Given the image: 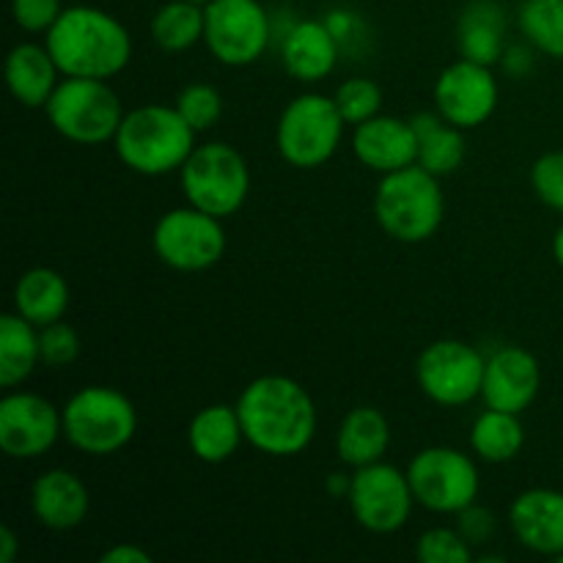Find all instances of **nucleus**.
I'll use <instances>...</instances> for the list:
<instances>
[{
	"label": "nucleus",
	"mask_w": 563,
	"mask_h": 563,
	"mask_svg": "<svg viewBox=\"0 0 563 563\" xmlns=\"http://www.w3.org/2000/svg\"><path fill=\"white\" fill-rule=\"evenodd\" d=\"M154 253L176 273H203L220 264L229 247L223 220L196 207L168 209L152 231Z\"/></svg>",
	"instance_id": "nucleus-10"
},
{
	"label": "nucleus",
	"mask_w": 563,
	"mask_h": 563,
	"mask_svg": "<svg viewBox=\"0 0 563 563\" xmlns=\"http://www.w3.org/2000/svg\"><path fill=\"white\" fill-rule=\"evenodd\" d=\"M333 99L350 126H357L383 113V88L372 77H352V80H344L335 88Z\"/></svg>",
	"instance_id": "nucleus-33"
},
{
	"label": "nucleus",
	"mask_w": 563,
	"mask_h": 563,
	"mask_svg": "<svg viewBox=\"0 0 563 563\" xmlns=\"http://www.w3.org/2000/svg\"><path fill=\"white\" fill-rule=\"evenodd\" d=\"M44 44L64 77L113 80L132 60V36L124 22L97 5H66L44 33Z\"/></svg>",
	"instance_id": "nucleus-2"
},
{
	"label": "nucleus",
	"mask_w": 563,
	"mask_h": 563,
	"mask_svg": "<svg viewBox=\"0 0 563 563\" xmlns=\"http://www.w3.org/2000/svg\"><path fill=\"white\" fill-rule=\"evenodd\" d=\"M416 504L434 515H460L478 504L482 473L471 454L454 445H429L407 465Z\"/></svg>",
	"instance_id": "nucleus-9"
},
{
	"label": "nucleus",
	"mask_w": 563,
	"mask_h": 563,
	"mask_svg": "<svg viewBox=\"0 0 563 563\" xmlns=\"http://www.w3.org/2000/svg\"><path fill=\"white\" fill-rule=\"evenodd\" d=\"M471 449L478 460L489 465L511 462L526 449V427L520 416L487 407L471 427Z\"/></svg>",
	"instance_id": "nucleus-28"
},
{
	"label": "nucleus",
	"mask_w": 563,
	"mask_h": 563,
	"mask_svg": "<svg viewBox=\"0 0 563 563\" xmlns=\"http://www.w3.org/2000/svg\"><path fill=\"white\" fill-rule=\"evenodd\" d=\"M416 559L421 563H473L476 550L456 526H434L418 537Z\"/></svg>",
	"instance_id": "nucleus-32"
},
{
	"label": "nucleus",
	"mask_w": 563,
	"mask_h": 563,
	"mask_svg": "<svg viewBox=\"0 0 563 563\" xmlns=\"http://www.w3.org/2000/svg\"><path fill=\"white\" fill-rule=\"evenodd\" d=\"M390 449V423L377 407H355L344 416L335 432V454L346 467H357L383 462Z\"/></svg>",
	"instance_id": "nucleus-24"
},
{
	"label": "nucleus",
	"mask_w": 563,
	"mask_h": 563,
	"mask_svg": "<svg viewBox=\"0 0 563 563\" xmlns=\"http://www.w3.org/2000/svg\"><path fill=\"white\" fill-rule=\"evenodd\" d=\"M174 104L198 135L212 130L220 121V115H223V93H220L212 82H187V86L176 93Z\"/></svg>",
	"instance_id": "nucleus-31"
},
{
	"label": "nucleus",
	"mask_w": 563,
	"mask_h": 563,
	"mask_svg": "<svg viewBox=\"0 0 563 563\" xmlns=\"http://www.w3.org/2000/svg\"><path fill=\"white\" fill-rule=\"evenodd\" d=\"M509 528L517 542L537 555L563 553V493L533 487L517 495L509 506Z\"/></svg>",
	"instance_id": "nucleus-18"
},
{
	"label": "nucleus",
	"mask_w": 563,
	"mask_h": 563,
	"mask_svg": "<svg viewBox=\"0 0 563 563\" xmlns=\"http://www.w3.org/2000/svg\"><path fill=\"white\" fill-rule=\"evenodd\" d=\"M99 561L102 563H152V553H146V550L137 548V544L119 542V544H113V548L104 550V553L99 555Z\"/></svg>",
	"instance_id": "nucleus-38"
},
{
	"label": "nucleus",
	"mask_w": 563,
	"mask_h": 563,
	"mask_svg": "<svg viewBox=\"0 0 563 563\" xmlns=\"http://www.w3.org/2000/svg\"><path fill=\"white\" fill-rule=\"evenodd\" d=\"M346 121L333 97L306 91L291 99L275 126V148L291 168H322L344 141Z\"/></svg>",
	"instance_id": "nucleus-7"
},
{
	"label": "nucleus",
	"mask_w": 563,
	"mask_h": 563,
	"mask_svg": "<svg viewBox=\"0 0 563 563\" xmlns=\"http://www.w3.org/2000/svg\"><path fill=\"white\" fill-rule=\"evenodd\" d=\"M374 218L379 229L396 242L418 245L432 240L445 218L440 176L429 174L418 163L385 174L374 190Z\"/></svg>",
	"instance_id": "nucleus-4"
},
{
	"label": "nucleus",
	"mask_w": 563,
	"mask_h": 563,
	"mask_svg": "<svg viewBox=\"0 0 563 563\" xmlns=\"http://www.w3.org/2000/svg\"><path fill=\"white\" fill-rule=\"evenodd\" d=\"M31 511L33 520L47 531H75L88 520V511H91L88 484L66 467L44 471L31 484Z\"/></svg>",
	"instance_id": "nucleus-19"
},
{
	"label": "nucleus",
	"mask_w": 563,
	"mask_h": 563,
	"mask_svg": "<svg viewBox=\"0 0 563 563\" xmlns=\"http://www.w3.org/2000/svg\"><path fill=\"white\" fill-rule=\"evenodd\" d=\"M64 438L86 456H113L132 443L137 410L126 394L110 385H86L64 407Z\"/></svg>",
	"instance_id": "nucleus-5"
},
{
	"label": "nucleus",
	"mask_w": 563,
	"mask_h": 563,
	"mask_svg": "<svg viewBox=\"0 0 563 563\" xmlns=\"http://www.w3.org/2000/svg\"><path fill=\"white\" fill-rule=\"evenodd\" d=\"M203 5L192 0H168L152 16V38L165 53H185L203 42Z\"/></svg>",
	"instance_id": "nucleus-29"
},
{
	"label": "nucleus",
	"mask_w": 563,
	"mask_h": 563,
	"mask_svg": "<svg viewBox=\"0 0 563 563\" xmlns=\"http://www.w3.org/2000/svg\"><path fill=\"white\" fill-rule=\"evenodd\" d=\"M410 121L418 132V165L421 168L440 176V179L462 168L467 154L465 130L445 121L438 110L434 113H418Z\"/></svg>",
	"instance_id": "nucleus-26"
},
{
	"label": "nucleus",
	"mask_w": 563,
	"mask_h": 563,
	"mask_svg": "<svg viewBox=\"0 0 563 563\" xmlns=\"http://www.w3.org/2000/svg\"><path fill=\"white\" fill-rule=\"evenodd\" d=\"M495 515L489 509H482L478 504L467 506L465 511L456 515V528L462 531V537L476 548V544H487L495 537Z\"/></svg>",
	"instance_id": "nucleus-37"
},
{
	"label": "nucleus",
	"mask_w": 563,
	"mask_h": 563,
	"mask_svg": "<svg viewBox=\"0 0 563 563\" xmlns=\"http://www.w3.org/2000/svg\"><path fill=\"white\" fill-rule=\"evenodd\" d=\"M69 284L53 267H33L14 284V311L36 328L53 324L69 311Z\"/></svg>",
	"instance_id": "nucleus-25"
},
{
	"label": "nucleus",
	"mask_w": 563,
	"mask_h": 563,
	"mask_svg": "<svg viewBox=\"0 0 563 563\" xmlns=\"http://www.w3.org/2000/svg\"><path fill=\"white\" fill-rule=\"evenodd\" d=\"M64 9L60 0H11V20L25 33H47Z\"/></svg>",
	"instance_id": "nucleus-36"
},
{
	"label": "nucleus",
	"mask_w": 563,
	"mask_h": 563,
	"mask_svg": "<svg viewBox=\"0 0 563 563\" xmlns=\"http://www.w3.org/2000/svg\"><path fill=\"white\" fill-rule=\"evenodd\" d=\"M434 110L460 130H478L498 110L500 86L493 66L460 58L434 80Z\"/></svg>",
	"instance_id": "nucleus-15"
},
{
	"label": "nucleus",
	"mask_w": 563,
	"mask_h": 563,
	"mask_svg": "<svg viewBox=\"0 0 563 563\" xmlns=\"http://www.w3.org/2000/svg\"><path fill=\"white\" fill-rule=\"evenodd\" d=\"M346 500H350L357 526L377 537L401 531L410 522L412 506H416L407 471H399L385 460L357 467L352 473Z\"/></svg>",
	"instance_id": "nucleus-13"
},
{
	"label": "nucleus",
	"mask_w": 563,
	"mask_h": 563,
	"mask_svg": "<svg viewBox=\"0 0 563 563\" xmlns=\"http://www.w3.org/2000/svg\"><path fill=\"white\" fill-rule=\"evenodd\" d=\"M53 130L77 146H102L119 132L124 104L110 80L93 77H60L58 88L44 104Z\"/></svg>",
	"instance_id": "nucleus-6"
},
{
	"label": "nucleus",
	"mask_w": 563,
	"mask_h": 563,
	"mask_svg": "<svg viewBox=\"0 0 563 563\" xmlns=\"http://www.w3.org/2000/svg\"><path fill=\"white\" fill-rule=\"evenodd\" d=\"M553 256L555 262H559V267L563 269V223L555 229V236H553Z\"/></svg>",
	"instance_id": "nucleus-41"
},
{
	"label": "nucleus",
	"mask_w": 563,
	"mask_h": 563,
	"mask_svg": "<svg viewBox=\"0 0 563 563\" xmlns=\"http://www.w3.org/2000/svg\"><path fill=\"white\" fill-rule=\"evenodd\" d=\"M196 135L176 104H141L124 113L113 146L132 174L168 176L187 163Z\"/></svg>",
	"instance_id": "nucleus-3"
},
{
	"label": "nucleus",
	"mask_w": 563,
	"mask_h": 563,
	"mask_svg": "<svg viewBox=\"0 0 563 563\" xmlns=\"http://www.w3.org/2000/svg\"><path fill=\"white\" fill-rule=\"evenodd\" d=\"M181 190L190 207L225 220L245 207L251 196L247 159L231 143H198L179 170Z\"/></svg>",
	"instance_id": "nucleus-8"
},
{
	"label": "nucleus",
	"mask_w": 563,
	"mask_h": 563,
	"mask_svg": "<svg viewBox=\"0 0 563 563\" xmlns=\"http://www.w3.org/2000/svg\"><path fill=\"white\" fill-rule=\"evenodd\" d=\"M341 42L324 20H300L280 42V64L300 82H322L339 66Z\"/></svg>",
	"instance_id": "nucleus-20"
},
{
	"label": "nucleus",
	"mask_w": 563,
	"mask_h": 563,
	"mask_svg": "<svg viewBox=\"0 0 563 563\" xmlns=\"http://www.w3.org/2000/svg\"><path fill=\"white\" fill-rule=\"evenodd\" d=\"M517 25L533 49L563 60V0H522Z\"/></svg>",
	"instance_id": "nucleus-30"
},
{
	"label": "nucleus",
	"mask_w": 563,
	"mask_h": 563,
	"mask_svg": "<svg viewBox=\"0 0 563 563\" xmlns=\"http://www.w3.org/2000/svg\"><path fill=\"white\" fill-rule=\"evenodd\" d=\"M192 3H201V5H207V3H209V0H192Z\"/></svg>",
	"instance_id": "nucleus-42"
},
{
	"label": "nucleus",
	"mask_w": 563,
	"mask_h": 563,
	"mask_svg": "<svg viewBox=\"0 0 563 563\" xmlns=\"http://www.w3.org/2000/svg\"><path fill=\"white\" fill-rule=\"evenodd\" d=\"M531 187L544 207L563 214V152H548L533 163Z\"/></svg>",
	"instance_id": "nucleus-35"
},
{
	"label": "nucleus",
	"mask_w": 563,
	"mask_h": 563,
	"mask_svg": "<svg viewBox=\"0 0 563 563\" xmlns=\"http://www.w3.org/2000/svg\"><path fill=\"white\" fill-rule=\"evenodd\" d=\"M20 555V537L11 526H0V563H14Z\"/></svg>",
	"instance_id": "nucleus-39"
},
{
	"label": "nucleus",
	"mask_w": 563,
	"mask_h": 563,
	"mask_svg": "<svg viewBox=\"0 0 563 563\" xmlns=\"http://www.w3.org/2000/svg\"><path fill=\"white\" fill-rule=\"evenodd\" d=\"M462 58L495 66L506 53V14L498 0H471L456 20Z\"/></svg>",
	"instance_id": "nucleus-23"
},
{
	"label": "nucleus",
	"mask_w": 563,
	"mask_h": 563,
	"mask_svg": "<svg viewBox=\"0 0 563 563\" xmlns=\"http://www.w3.org/2000/svg\"><path fill=\"white\" fill-rule=\"evenodd\" d=\"M555 561H559V563H563V553H561V555H555Z\"/></svg>",
	"instance_id": "nucleus-43"
},
{
	"label": "nucleus",
	"mask_w": 563,
	"mask_h": 563,
	"mask_svg": "<svg viewBox=\"0 0 563 563\" xmlns=\"http://www.w3.org/2000/svg\"><path fill=\"white\" fill-rule=\"evenodd\" d=\"M203 16V44L218 64L240 69L267 53L273 22L258 0H209Z\"/></svg>",
	"instance_id": "nucleus-11"
},
{
	"label": "nucleus",
	"mask_w": 563,
	"mask_h": 563,
	"mask_svg": "<svg viewBox=\"0 0 563 563\" xmlns=\"http://www.w3.org/2000/svg\"><path fill=\"white\" fill-rule=\"evenodd\" d=\"M42 363L38 352V328L16 311L0 319V385L14 390L25 383Z\"/></svg>",
	"instance_id": "nucleus-27"
},
{
	"label": "nucleus",
	"mask_w": 563,
	"mask_h": 563,
	"mask_svg": "<svg viewBox=\"0 0 563 563\" xmlns=\"http://www.w3.org/2000/svg\"><path fill=\"white\" fill-rule=\"evenodd\" d=\"M487 357L460 339H440L423 346L416 361L418 388L440 407H465L482 399Z\"/></svg>",
	"instance_id": "nucleus-12"
},
{
	"label": "nucleus",
	"mask_w": 563,
	"mask_h": 563,
	"mask_svg": "<svg viewBox=\"0 0 563 563\" xmlns=\"http://www.w3.org/2000/svg\"><path fill=\"white\" fill-rule=\"evenodd\" d=\"M64 438V412L31 390H9L0 399V451L9 460L31 462L49 454Z\"/></svg>",
	"instance_id": "nucleus-14"
},
{
	"label": "nucleus",
	"mask_w": 563,
	"mask_h": 563,
	"mask_svg": "<svg viewBox=\"0 0 563 563\" xmlns=\"http://www.w3.org/2000/svg\"><path fill=\"white\" fill-rule=\"evenodd\" d=\"M542 388V368L533 352L526 346H500L487 357L484 368V405L504 412H522L537 401Z\"/></svg>",
	"instance_id": "nucleus-16"
},
{
	"label": "nucleus",
	"mask_w": 563,
	"mask_h": 563,
	"mask_svg": "<svg viewBox=\"0 0 563 563\" xmlns=\"http://www.w3.org/2000/svg\"><path fill=\"white\" fill-rule=\"evenodd\" d=\"M245 443L258 454L300 456L317 438L319 412L306 385L284 374H264L247 383L236 399Z\"/></svg>",
	"instance_id": "nucleus-1"
},
{
	"label": "nucleus",
	"mask_w": 563,
	"mask_h": 563,
	"mask_svg": "<svg viewBox=\"0 0 563 563\" xmlns=\"http://www.w3.org/2000/svg\"><path fill=\"white\" fill-rule=\"evenodd\" d=\"M504 64L511 71H526L531 69V53L526 47H506Z\"/></svg>",
	"instance_id": "nucleus-40"
},
{
	"label": "nucleus",
	"mask_w": 563,
	"mask_h": 563,
	"mask_svg": "<svg viewBox=\"0 0 563 563\" xmlns=\"http://www.w3.org/2000/svg\"><path fill=\"white\" fill-rule=\"evenodd\" d=\"M245 443V429L236 405H209L192 416L187 427L190 454L203 465H223Z\"/></svg>",
	"instance_id": "nucleus-22"
},
{
	"label": "nucleus",
	"mask_w": 563,
	"mask_h": 563,
	"mask_svg": "<svg viewBox=\"0 0 563 563\" xmlns=\"http://www.w3.org/2000/svg\"><path fill=\"white\" fill-rule=\"evenodd\" d=\"M60 69L47 44L20 42L5 58V86L22 108H42L60 82Z\"/></svg>",
	"instance_id": "nucleus-21"
},
{
	"label": "nucleus",
	"mask_w": 563,
	"mask_h": 563,
	"mask_svg": "<svg viewBox=\"0 0 563 563\" xmlns=\"http://www.w3.org/2000/svg\"><path fill=\"white\" fill-rule=\"evenodd\" d=\"M38 352H42L44 366L69 368L80 357V335L64 319L44 324L38 328Z\"/></svg>",
	"instance_id": "nucleus-34"
},
{
	"label": "nucleus",
	"mask_w": 563,
	"mask_h": 563,
	"mask_svg": "<svg viewBox=\"0 0 563 563\" xmlns=\"http://www.w3.org/2000/svg\"><path fill=\"white\" fill-rule=\"evenodd\" d=\"M352 152L363 168L385 176L418 163V132L410 119L374 115L352 132Z\"/></svg>",
	"instance_id": "nucleus-17"
}]
</instances>
